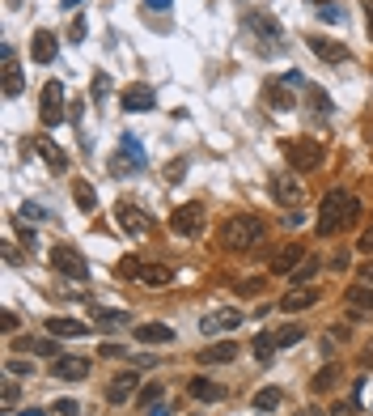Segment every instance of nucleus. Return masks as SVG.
Returning <instances> with one entry per match:
<instances>
[{
  "label": "nucleus",
  "instance_id": "473e14b6",
  "mask_svg": "<svg viewBox=\"0 0 373 416\" xmlns=\"http://www.w3.org/2000/svg\"><path fill=\"white\" fill-rule=\"evenodd\" d=\"M21 85H25V81H21V72H17V64H4V94H8V98H17V94H21Z\"/></svg>",
  "mask_w": 373,
  "mask_h": 416
},
{
  "label": "nucleus",
  "instance_id": "cd10ccee",
  "mask_svg": "<svg viewBox=\"0 0 373 416\" xmlns=\"http://www.w3.org/2000/svg\"><path fill=\"white\" fill-rule=\"evenodd\" d=\"M161 395H166V383H144V387L136 391V408H153Z\"/></svg>",
  "mask_w": 373,
  "mask_h": 416
},
{
  "label": "nucleus",
  "instance_id": "6e6552de",
  "mask_svg": "<svg viewBox=\"0 0 373 416\" xmlns=\"http://www.w3.org/2000/svg\"><path fill=\"white\" fill-rule=\"evenodd\" d=\"M140 387V370L132 366V370H119L115 378H110V387H106V400L110 404H123V400H132V391Z\"/></svg>",
  "mask_w": 373,
  "mask_h": 416
},
{
  "label": "nucleus",
  "instance_id": "2f4dec72",
  "mask_svg": "<svg viewBox=\"0 0 373 416\" xmlns=\"http://www.w3.org/2000/svg\"><path fill=\"white\" fill-rule=\"evenodd\" d=\"M280 344H276V332H263V336H255V357L259 361H272V353H276Z\"/></svg>",
  "mask_w": 373,
  "mask_h": 416
},
{
  "label": "nucleus",
  "instance_id": "9b49d317",
  "mask_svg": "<svg viewBox=\"0 0 373 416\" xmlns=\"http://www.w3.org/2000/svg\"><path fill=\"white\" fill-rule=\"evenodd\" d=\"M302 259H306L302 242H289V247H280V251H276V259H272V276H293V272L302 268Z\"/></svg>",
  "mask_w": 373,
  "mask_h": 416
},
{
  "label": "nucleus",
  "instance_id": "aec40b11",
  "mask_svg": "<svg viewBox=\"0 0 373 416\" xmlns=\"http://www.w3.org/2000/svg\"><path fill=\"white\" fill-rule=\"evenodd\" d=\"M234 357H238V344H234V340H221V344L200 349V366H225V361H234Z\"/></svg>",
  "mask_w": 373,
  "mask_h": 416
},
{
  "label": "nucleus",
  "instance_id": "49530a36",
  "mask_svg": "<svg viewBox=\"0 0 373 416\" xmlns=\"http://www.w3.org/2000/svg\"><path fill=\"white\" fill-rule=\"evenodd\" d=\"M331 416H357V404H352V400H344V404H335V408H331Z\"/></svg>",
  "mask_w": 373,
  "mask_h": 416
},
{
  "label": "nucleus",
  "instance_id": "c9c22d12",
  "mask_svg": "<svg viewBox=\"0 0 373 416\" xmlns=\"http://www.w3.org/2000/svg\"><path fill=\"white\" fill-rule=\"evenodd\" d=\"M140 272H144L140 259H123V264H119V276H123V281H140Z\"/></svg>",
  "mask_w": 373,
  "mask_h": 416
},
{
  "label": "nucleus",
  "instance_id": "ea45409f",
  "mask_svg": "<svg viewBox=\"0 0 373 416\" xmlns=\"http://www.w3.org/2000/svg\"><path fill=\"white\" fill-rule=\"evenodd\" d=\"M263 285H268V276H251V281H242V285H238V293H242V298H251V293H259Z\"/></svg>",
  "mask_w": 373,
  "mask_h": 416
},
{
  "label": "nucleus",
  "instance_id": "7c9ffc66",
  "mask_svg": "<svg viewBox=\"0 0 373 416\" xmlns=\"http://www.w3.org/2000/svg\"><path fill=\"white\" fill-rule=\"evenodd\" d=\"M302 336H306L302 323H285V327L276 332V344H280V349H293V344H302Z\"/></svg>",
  "mask_w": 373,
  "mask_h": 416
},
{
  "label": "nucleus",
  "instance_id": "39448f33",
  "mask_svg": "<svg viewBox=\"0 0 373 416\" xmlns=\"http://www.w3.org/2000/svg\"><path fill=\"white\" fill-rule=\"evenodd\" d=\"M170 225H174V234H200L204 230V204L200 200H191V204H178L174 208V217H170Z\"/></svg>",
  "mask_w": 373,
  "mask_h": 416
},
{
  "label": "nucleus",
  "instance_id": "393cba45",
  "mask_svg": "<svg viewBox=\"0 0 373 416\" xmlns=\"http://www.w3.org/2000/svg\"><path fill=\"white\" fill-rule=\"evenodd\" d=\"M93 323L98 327H127L132 323V310H93Z\"/></svg>",
  "mask_w": 373,
  "mask_h": 416
},
{
  "label": "nucleus",
  "instance_id": "37998d69",
  "mask_svg": "<svg viewBox=\"0 0 373 416\" xmlns=\"http://www.w3.org/2000/svg\"><path fill=\"white\" fill-rule=\"evenodd\" d=\"M102 94H110V77H106V72L93 77V98H102Z\"/></svg>",
  "mask_w": 373,
  "mask_h": 416
},
{
  "label": "nucleus",
  "instance_id": "4c0bfd02",
  "mask_svg": "<svg viewBox=\"0 0 373 416\" xmlns=\"http://www.w3.org/2000/svg\"><path fill=\"white\" fill-rule=\"evenodd\" d=\"M51 412L55 416H81V404H76V400H55Z\"/></svg>",
  "mask_w": 373,
  "mask_h": 416
},
{
  "label": "nucleus",
  "instance_id": "20e7f679",
  "mask_svg": "<svg viewBox=\"0 0 373 416\" xmlns=\"http://www.w3.org/2000/svg\"><path fill=\"white\" fill-rule=\"evenodd\" d=\"M272 196H276V204H285V208L302 204V196H306V183H302V174H297V170H289V174H276V179H272Z\"/></svg>",
  "mask_w": 373,
  "mask_h": 416
},
{
  "label": "nucleus",
  "instance_id": "b1692460",
  "mask_svg": "<svg viewBox=\"0 0 373 416\" xmlns=\"http://www.w3.org/2000/svg\"><path fill=\"white\" fill-rule=\"evenodd\" d=\"M72 200H76L85 213H89V208H98V191H93L85 179H72Z\"/></svg>",
  "mask_w": 373,
  "mask_h": 416
},
{
  "label": "nucleus",
  "instance_id": "f257e3e1",
  "mask_svg": "<svg viewBox=\"0 0 373 416\" xmlns=\"http://www.w3.org/2000/svg\"><path fill=\"white\" fill-rule=\"evenodd\" d=\"M361 221V200H352L348 191H327L323 196V208H319V234L331 238L340 234L344 225H357Z\"/></svg>",
  "mask_w": 373,
  "mask_h": 416
},
{
  "label": "nucleus",
  "instance_id": "6e6d98bb",
  "mask_svg": "<svg viewBox=\"0 0 373 416\" xmlns=\"http://www.w3.org/2000/svg\"><path fill=\"white\" fill-rule=\"evenodd\" d=\"M314 4H331V0H314Z\"/></svg>",
  "mask_w": 373,
  "mask_h": 416
},
{
  "label": "nucleus",
  "instance_id": "f8f14e48",
  "mask_svg": "<svg viewBox=\"0 0 373 416\" xmlns=\"http://www.w3.org/2000/svg\"><path fill=\"white\" fill-rule=\"evenodd\" d=\"M310 51H314L319 60H327V64H344V60H348V47L335 43V38H323V34H310Z\"/></svg>",
  "mask_w": 373,
  "mask_h": 416
},
{
  "label": "nucleus",
  "instance_id": "2eb2a0df",
  "mask_svg": "<svg viewBox=\"0 0 373 416\" xmlns=\"http://www.w3.org/2000/svg\"><path fill=\"white\" fill-rule=\"evenodd\" d=\"M115 221H119L127 234H144V230L153 225V221H149V217H144L136 204H119V208H115Z\"/></svg>",
  "mask_w": 373,
  "mask_h": 416
},
{
  "label": "nucleus",
  "instance_id": "5fc2aeb1",
  "mask_svg": "<svg viewBox=\"0 0 373 416\" xmlns=\"http://www.w3.org/2000/svg\"><path fill=\"white\" fill-rule=\"evenodd\" d=\"M64 4H68V9H72V4H81V0H64Z\"/></svg>",
  "mask_w": 373,
  "mask_h": 416
},
{
  "label": "nucleus",
  "instance_id": "4be33fe9",
  "mask_svg": "<svg viewBox=\"0 0 373 416\" xmlns=\"http://www.w3.org/2000/svg\"><path fill=\"white\" fill-rule=\"evenodd\" d=\"M191 395H195L200 404H217V400H225L229 391H225L221 383H212V378H195V383H191Z\"/></svg>",
  "mask_w": 373,
  "mask_h": 416
},
{
  "label": "nucleus",
  "instance_id": "f3484780",
  "mask_svg": "<svg viewBox=\"0 0 373 416\" xmlns=\"http://www.w3.org/2000/svg\"><path fill=\"white\" fill-rule=\"evenodd\" d=\"M55 51H59L55 34H51V30H38V34H34V43H30V55H34V64H51V60H55Z\"/></svg>",
  "mask_w": 373,
  "mask_h": 416
},
{
  "label": "nucleus",
  "instance_id": "9d476101",
  "mask_svg": "<svg viewBox=\"0 0 373 416\" xmlns=\"http://www.w3.org/2000/svg\"><path fill=\"white\" fill-rule=\"evenodd\" d=\"M30 140H34V149L42 153V162L51 166V174H64V170H68V157H64V149H59V145H55L47 132H38V136H30Z\"/></svg>",
  "mask_w": 373,
  "mask_h": 416
},
{
  "label": "nucleus",
  "instance_id": "dca6fc26",
  "mask_svg": "<svg viewBox=\"0 0 373 416\" xmlns=\"http://www.w3.org/2000/svg\"><path fill=\"white\" fill-rule=\"evenodd\" d=\"M344 302H348V310H352V319H361V315H369L373 310V285H352L348 293H344Z\"/></svg>",
  "mask_w": 373,
  "mask_h": 416
},
{
  "label": "nucleus",
  "instance_id": "4468645a",
  "mask_svg": "<svg viewBox=\"0 0 373 416\" xmlns=\"http://www.w3.org/2000/svg\"><path fill=\"white\" fill-rule=\"evenodd\" d=\"M157 106V94L149 85H127L123 89V111H153Z\"/></svg>",
  "mask_w": 373,
  "mask_h": 416
},
{
  "label": "nucleus",
  "instance_id": "7ed1b4c3",
  "mask_svg": "<svg viewBox=\"0 0 373 416\" xmlns=\"http://www.w3.org/2000/svg\"><path fill=\"white\" fill-rule=\"evenodd\" d=\"M285 162L297 174H310V170H319L327 162V149L319 140H310V136H293V140H285Z\"/></svg>",
  "mask_w": 373,
  "mask_h": 416
},
{
  "label": "nucleus",
  "instance_id": "412c9836",
  "mask_svg": "<svg viewBox=\"0 0 373 416\" xmlns=\"http://www.w3.org/2000/svg\"><path fill=\"white\" fill-rule=\"evenodd\" d=\"M314 302H319V289H302V285H293V289L280 298V310L293 315V310H306V306H314Z\"/></svg>",
  "mask_w": 373,
  "mask_h": 416
},
{
  "label": "nucleus",
  "instance_id": "8fccbe9b",
  "mask_svg": "<svg viewBox=\"0 0 373 416\" xmlns=\"http://www.w3.org/2000/svg\"><path fill=\"white\" fill-rule=\"evenodd\" d=\"M17 404V383H4V408H13Z\"/></svg>",
  "mask_w": 373,
  "mask_h": 416
},
{
  "label": "nucleus",
  "instance_id": "de8ad7c7",
  "mask_svg": "<svg viewBox=\"0 0 373 416\" xmlns=\"http://www.w3.org/2000/svg\"><path fill=\"white\" fill-rule=\"evenodd\" d=\"M357 276H361V285H373V264H369V259L357 268Z\"/></svg>",
  "mask_w": 373,
  "mask_h": 416
},
{
  "label": "nucleus",
  "instance_id": "e433bc0d",
  "mask_svg": "<svg viewBox=\"0 0 373 416\" xmlns=\"http://www.w3.org/2000/svg\"><path fill=\"white\" fill-rule=\"evenodd\" d=\"M314 272H319V259H302V268H297V272H293L289 281H293V285H302V281H310Z\"/></svg>",
  "mask_w": 373,
  "mask_h": 416
},
{
  "label": "nucleus",
  "instance_id": "423d86ee",
  "mask_svg": "<svg viewBox=\"0 0 373 416\" xmlns=\"http://www.w3.org/2000/svg\"><path fill=\"white\" fill-rule=\"evenodd\" d=\"M51 264H55V272H64L68 281H89V268H85V259H81L72 247H55V251H51Z\"/></svg>",
  "mask_w": 373,
  "mask_h": 416
},
{
  "label": "nucleus",
  "instance_id": "79ce46f5",
  "mask_svg": "<svg viewBox=\"0 0 373 416\" xmlns=\"http://www.w3.org/2000/svg\"><path fill=\"white\" fill-rule=\"evenodd\" d=\"M85 30H89V26H85V17H76V21H72V30H68V38H72V43H85Z\"/></svg>",
  "mask_w": 373,
  "mask_h": 416
},
{
  "label": "nucleus",
  "instance_id": "603ef678",
  "mask_svg": "<svg viewBox=\"0 0 373 416\" xmlns=\"http://www.w3.org/2000/svg\"><path fill=\"white\" fill-rule=\"evenodd\" d=\"M365 21H369V38H373V0H365Z\"/></svg>",
  "mask_w": 373,
  "mask_h": 416
},
{
  "label": "nucleus",
  "instance_id": "6ab92c4d",
  "mask_svg": "<svg viewBox=\"0 0 373 416\" xmlns=\"http://www.w3.org/2000/svg\"><path fill=\"white\" fill-rule=\"evenodd\" d=\"M13 349H21V353H34V357H59V344H55L51 336H21Z\"/></svg>",
  "mask_w": 373,
  "mask_h": 416
},
{
  "label": "nucleus",
  "instance_id": "a19ab883",
  "mask_svg": "<svg viewBox=\"0 0 373 416\" xmlns=\"http://www.w3.org/2000/svg\"><path fill=\"white\" fill-rule=\"evenodd\" d=\"M357 247H361V255H373V221L361 230V242H357Z\"/></svg>",
  "mask_w": 373,
  "mask_h": 416
},
{
  "label": "nucleus",
  "instance_id": "58836bf2",
  "mask_svg": "<svg viewBox=\"0 0 373 416\" xmlns=\"http://www.w3.org/2000/svg\"><path fill=\"white\" fill-rule=\"evenodd\" d=\"M310 102H314V111H319V115H327V111H331V98H327L323 89H314V85H310Z\"/></svg>",
  "mask_w": 373,
  "mask_h": 416
},
{
  "label": "nucleus",
  "instance_id": "c03bdc74",
  "mask_svg": "<svg viewBox=\"0 0 373 416\" xmlns=\"http://www.w3.org/2000/svg\"><path fill=\"white\" fill-rule=\"evenodd\" d=\"M132 366H136V370H157V357L144 353V357H132Z\"/></svg>",
  "mask_w": 373,
  "mask_h": 416
},
{
  "label": "nucleus",
  "instance_id": "c756f323",
  "mask_svg": "<svg viewBox=\"0 0 373 416\" xmlns=\"http://www.w3.org/2000/svg\"><path fill=\"white\" fill-rule=\"evenodd\" d=\"M246 26H251V30H259V34H272V38L280 34L276 17H268V13H251V17H246Z\"/></svg>",
  "mask_w": 373,
  "mask_h": 416
},
{
  "label": "nucleus",
  "instance_id": "5701e85b",
  "mask_svg": "<svg viewBox=\"0 0 373 416\" xmlns=\"http://www.w3.org/2000/svg\"><path fill=\"white\" fill-rule=\"evenodd\" d=\"M140 281H144L149 289H166V285L174 281V268H166V264H144V272H140Z\"/></svg>",
  "mask_w": 373,
  "mask_h": 416
},
{
  "label": "nucleus",
  "instance_id": "c85d7f7f",
  "mask_svg": "<svg viewBox=\"0 0 373 416\" xmlns=\"http://www.w3.org/2000/svg\"><path fill=\"white\" fill-rule=\"evenodd\" d=\"M280 387H263V391H255V408L259 412H272V408H280Z\"/></svg>",
  "mask_w": 373,
  "mask_h": 416
},
{
  "label": "nucleus",
  "instance_id": "f704fd0d",
  "mask_svg": "<svg viewBox=\"0 0 373 416\" xmlns=\"http://www.w3.org/2000/svg\"><path fill=\"white\" fill-rule=\"evenodd\" d=\"M335 378H340V370H335V366H323V370H319V378H314V391H331V387H335Z\"/></svg>",
  "mask_w": 373,
  "mask_h": 416
},
{
  "label": "nucleus",
  "instance_id": "a211bd4d",
  "mask_svg": "<svg viewBox=\"0 0 373 416\" xmlns=\"http://www.w3.org/2000/svg\"><path fill=\"white\" fill-rule=\"evenodd\" d=\"M132 336H136V344H170L174 327H166V323H140Z\"/></svg>",
  "mask_w": 373,
  "mask_h": 416
},
{
  "label": "nucleus",
  "instance_id": "72a5a7b5",
  "mask_svg": "<svg viewBox=\"0 0 373 416\" xmlns=\"http://www.w3.org/2000/svg\"><path fill=\"white\" fill-rule=\"evenodd\" d=\"M4 370H8L13 378H34V361H25V357H8Z\"/></svg>",
  "mask_w": 373,
  "mask_h": 416
},
{
  "label": "nucleus",
  "instance_id": "1a4fd4ad",
  "mask_svg": "<svg viewBox=\"0 0 373 416\" xmlns=\"http://www.w3.org/2000/svg\"><path fill=\"white\" fill-rule=\"evenodd\" d=\"M59 102H64V81H47V85H42V123H47V128L64 119Z\"/></svg>",
  "mask_w": 373,
  "mask_h": 416
},
{
  "label": "nucleus",
  "instance_id": "3c124183",
  "mask_svg": "<svg viewBox=\"0 0 373 416\" xmlns=\"http://www.w3.org/2000/svg\"><path fill=\"white\" fill-rule=\"evenodd\" d=\"M144 412L149 416H170V408H166V404H153V408H144Z\"/></svg>",
  "mask_w": 373,
  "mask_h": 416
},
{
  "label": "nucleus",
  "instance_id": "0eeeda50",
  "mask_svg": "<svg viewBox=\"0 0 373 416\" xmlns=\"http://www.w3.org/2000/svg\"><path fill=\"white\" fill-rule=\"evenodd\" d=\"M246 315L242 310H234V306H225V310H212V315H204L200 319V332L204 336H221V332H238V323H242Z\"/></svg>",
  "mask_w": 373,
  "mask_h": 416
},
{
  "label": "nucleus",
  "instance_id": "f03ea898",
  "mask_svg": "<svg viewBox=\"0 0 373 416\" xmlns=\"http://www.w3.org/2000/svg\"><path fill=\"white\" fill-rule=\"evenodd\" d=\"M268 238V225H263V217H255V213H238V217H229L225 225H221V247H229V251H251L255 242H263Z\"/></svg>",
  "mask_w": 373,
  "mask_h": 416
},
{
  "label": "nucleus",
  "instance_id": "a18cd8bd",
  "mask_svg": "<svg viewBox=\"0 0 373 416\" xmlns=\"http://www.w3.org/2000/svg\"><path fill=\"white\" fill-rule=\"evenodd\" d=\"M0 327H4V336H13V332H17V315H13V310H4V319H0Z\"/></svg>",
  "mask_w": 373,
  "mask_h": 416
},
{
  "label": "nucleus",
  "instance_id": "ddd939ff",
  "mask_svg": "<svg viewBox=\"0 0 373 416\" xmlns=\"http://www.w3.org/2000/svg\"><path fill=\"white\" fill-rule=\"evenodd\" d=\"M51 374L64 378V383H81V378H89V361L85 357H55Z\"/></svg>",
  "mask_w": 373,
  "mask_h": 416
},
{
  "label": "nucleus",
  "instance_id": "864d4df0",
  "mask_svg": "<svg viewBox=\"0 0 373 416\" xmlns=\"http://www.w3.org/2000/svg\"><path fill=\"white\" fill-rule=\"evenodd\" d=\"M144 4H149V9H157V13H161V9H170V0H144Z\"/></svg>",
  "mask_w": 373,
  "mask_h": 416
},
{
  "label": "nucleus",
  "instance_id": "bb28decb",
  "mask_svg": "<svg viewBox=\"0 0 373 416\" xmlns=\"http://www.w3.org/2000/svg\"><path fill=\"white\" fill-rule=\"evenodd\" d=\"M268 98H272V106H276V111H289V106H293V85L276 81V85H268Z\"/></svg>",
  "mask_w": 373,
  "mask_h": 416
},
{
  "label": "nucleus",
  "instance_id": "a878e982",
  "mask_svg": "<svg viewBox=\"0 0 373 416\" xmlns=\"http://www.w3.org/2000/svg\"><path fill=\"white\" fill-rule=\"evenodd\" d=\"M47 332H51V336H85L89 327L76 323V319H47Z\"/></svg>",
  "mask_w": 373,
  "mask_h": 416
},
{
  "label": "nucleus",
  "instance_id": "09e8293b",
  "mask_svg": "<svg viewBox=\"0 0 373 416\" xmlns=\"http://www.w3.org/2000/svg\"><path fill=\"white\" fill-rule=\"evenodd\" d=\"M331 268L344 272V268H348V251H335V255H331Z\"/></svg>",
  "mask_w": 373,
  "mask_h": 416
}]
</instances>
